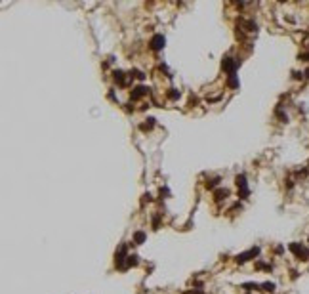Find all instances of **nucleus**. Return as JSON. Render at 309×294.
<instances>
[{"label":"nucleus","mask_w":309,"mask_h":294,"mask_svg":"<svg viewBox=\"0 0 309 294\" xmlns=\"http://www.w3.org/2000/svg\"><path fill=\"white\" fill-rule=\"evenodd\" d=\"M235 183H237V187H239V197L240 199H248L250 191H248V183H246V176L239 174L237 180H235Z\"/></svg>","instance_id":"nucleus-1"},{"label":"nucleus","mask_w":309,"mask_h":294,"mask_svg":"<svg viewBox=\"0 0 309 294\" xmlns=\"http://www.w3.org/2000/svg\"><path fill=\"white\" fill-rule=\"evenodd\" d=\"M239 59H235V57H225V59L221 61V67L223 71H227V75H235V71H237L239 67Z\"/></svg>","instance_id":"nucleus-2"},{"label":"nucleus","mask_w":309,"mask_h":294,"mask_svg":"<svg viewBox=\"0 0 309 294\" xmlns=\"http://www.w3.org/2000/svg\"><path fill=\"white\" fill-rule=\"evenodd\" d=\"M128 248H126V244H122V246H120V248L117 250V254H114V262H117V266L120 267V269H124V264H122V262L124 260H128Z\"/></svg>","instance_id":"nucleus-3"},{"label":"nucleus","mask_w":309,"mask_h":294,"mask_svg":"<svg viewBox=\"0 0 309 294\" xmlns=\"http://www.w3.org/2000/svg\"><path fill=\"white\" fill-rule=\"evenodd\" d=\"M164 42H166V38L162 34H155L153 38H151V42H149V48L153 52H160L162 48H164Z\"/></svg>","instance_id":"nucleus-4"},{"label":"nucleus","mask_w":309,"mask_h":294,"mask_svg":"<svg viewBox=\"0 0 309 294\" xmlns=\"http://www.w3.org/2000/svg\"><path fill=\"white\" fill-rule=\"evenodd\" d=\"M258 254H260V248L256 246V248H250L248 252H242V254H239L235 260H237L239 264H244V262H248L250 258H252V256H258Z\"/></svg>","instance_id":"nucleus-5"},{"label":"nucleus","mask_w":309,"mask_h":294,"mask_svg":"<svg viewBox=\"0 0 309 294\" xmlns=\"http://www.w3.org/2000/svg\"><path fill=\"white\" fill-rule=\"evenodd\" d=\"M145 94H149V88H147V86H141V84H139V86H135V88H134V90H132V92H130V98H132V99H134V101H135V99H139V98H143V96H145Z\"/></svg>","instance_id":"nucleus-6"},{"label":"nucleus","mask_w":309,"mask_h":294,"mask_svg":"<svg viewBox=\"0 0 309 294\" xmlns=\"http://www.w3.org/2000/svg\"><path fill=\"white\" fill-rule=\"evenodd\" d=\"M113 75H114V80H117L120 86H126V80H124V73L122 71H114Z\"/></svg>","instance_id":"nucleus-7"},{"label":"nucleus","mask_w":309,"mask_h":294,"mask_svg":"<svg viewBox=\"0 0 309 294\" xmlns=\"http://www.w3.org/2000/svg\"><path fill=\"white\" fill-rule=\"evenodd\" d=\"M229 197V189H218L216 191V201H221V199H227Z\"/></svg>","instance_id":"nucleus-8"},{"label":"nucleus","mask_w":309,"mask_h":294,"mask_svg":"<svg viewBox=\"0 0 309 294\" xmlns=\"http://www.w3.org/2000/svg\"><path fill=\"white\" fill-rule=\"evenodd\" d=\"M143 241H145V233H143V231H138V233L134 235V243L135 244H141Z\"/></svg>","instance_id":"nucleus-9"},{"label":"nucleus","mask_w":309,"mask_h":294,"mask_svg":"<svg viewBox=\"0 0 309 294\" xmlns=\"http://www.w3.org/2000/svg\"><path fill=\"white\" fill-rule=\"evenodd\" d=\"M153 126H155V118H147V122H143V124L139 126V128H141V130H143V132H145V130H151V128H153Z\"/></svg>","instance_id":"nucleus-10"},{"label":"nucleus","mask_w":309,"mask_h":294,"mask_svg":"<svg viewBox=\"0 0 309 294\" xmlns=\"http://www.w3.org/2000/svg\"><path fill=\"white\" fill-rule=\"evenodd\" d=\"M180 96H181V92L177 90V88H170V92H168L170 99H180Z\"/></svg>","instance_id":"nucleus-11"},{"label":"nucleus","mask_w":309,"mask_h":294,"mask_svg":"<svg viewBox=\"0 0 309 294\" xmlns=\"http://www.w3.org/2000/svg\"><path fill=\"white\" fill-rule=\"evenodd\" d=\"M227 84L231 88H239V80H237V75H229V80H227Z\"/></svg>","instance_id":"nucleus-12"},{"label":"nucleus","mask_w":309,"mask_h":294,"mask_svg":"<svg viewBox=\"0 0 309 294\" xmlns=\"http://www.w3.org/2000/svg\"><path fill=\"white\" fill-rule=\"evenodd\" d=\"M126 266H138V256H135V254H130L128 260H126Z\"/></svg>","instance_id":"nucleus-13"},{"label":"nucleus","mask_w":309,"mask_h":294,"mask_svg":"<svg viewBox=\"0 0 309 294\" xmlns=\"http://www.w3.org/2000/svg\"><path fill=\"white\" fill-rule=\"evenodd\" d=\"M219 182H221V180H219V178H214V180H210V182H206V187H208V189H214V187H216V185H218Z\"/></svg>","instance_id":"nucleus-14"},{"label":"nucleus","mask_w":309,"mask_h":294,"mask_svg":"<svg viewBox=\"0 0 309 294\" xmlns=\"http://www.w3.org/2000/svg\"><path fill=\"white\" fill-rule=\"evenodd\" d=\"M130 76H135V78H139V80H143V78H145V75L141 71H138V69H134L132 73H130Z\"/></svg>","instance_id":"nucleus-15"},{"label":"nucleus","mask_w":309,"mask_h":294,"mask_svg":"<svg viewBox=\"0 0 309 294\" xmlns=\"http://www.w3.org/2000/svg\"><path fill=\"white\" fill-rule=\"evenodd\" d=\"M159 222H160V214H155L153 216V229H159Z\"/></svg>","instance_id":"nucleus-16"},{"label":"nucleus","mask_w":309,"mask_h":294,"mask_svg":"<svg viewBox=\"0 0 309 294\" xmlns=\"http://www.w3.org/2000/svg\"><path fill=\"white\" fill-rule=\"evenodd\" d=\"M242 286L246 288V290H254V288H258V285H256V283H244Z\"/></svg>","instance_id":"nucleus-17"},{"label":"nucleus","mask_w":309,"mask_h":294,"mask_svg":"<svg viewBox=\"0 0 309 294\" xmlns=\"http://www.w3.org/2000/svg\"><path fill=\"white\" fill-rule=\"evenodd\" d=\"M263 288H265V290H275V285H273V283H263Z\"/></svg>","instance_id":"nucleus-18"},{"label":"nucleus","mask_w":309,"mask_h":294,"mask_svg":"<svg viewBox=\"0 0 309 294\" xmlns=\"http://www.w3.org/2000/svg\"><path fill=\"white\" fill-rule=\"evenodd\" d=\"M183 294H204L202 290H187V292H183Z\"/></svg>","instance_id":"nucleus-19"}]
</instances>
